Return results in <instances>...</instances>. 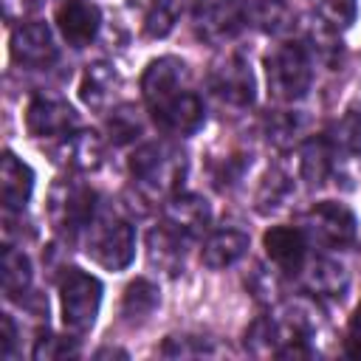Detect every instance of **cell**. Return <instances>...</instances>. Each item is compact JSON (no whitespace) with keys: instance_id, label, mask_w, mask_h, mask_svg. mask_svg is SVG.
Instances as JSON below:
<instances>
[{"instance_id":"1","label":"cell","mask_w":361,"mask_h":361,"mask_svg":"<svg viewBox=\"0 0 361 361\" xmlns=\"http://www.w3.org/2000/svg\"><path fill=\"white\" fill-rule=\"evenodd\" d=\"M130 172L138 186V192L149 200L155 197H172L183 172H186V158L169 147V144H144L130 155Z\"/></svg>"},{"instance_id":"2","label":"cell","mask_w":361,"mask_h":361,"mask_svg":"<svg viewBox=\"0 0 361 361\" xmlns=\"http://www.w3.org/2000/svg\"><path fill=\"white\" fill-rule=\"evenodd\" d=\"M265 79L268 93L276 102H296L307 93L313 68L307 48L302 42H282L265 56Z\"/></svg>"},{"instance_id":"3","label":"cell","mask_w":361,"mask_h":361,"mask_svg":"<svg viewBox=\"0 0 361 361\" xmlns=\"http://www.w3.org/2000/svg\"><path fill=\"white\" fill-rule=\"evenodd\" d=\"M85 251L93 262L107 271H121L133 262L135 254V231L127 220L116 217L113 212H102L87 226Z\"/></svg>"},{"instance_id":"4","label":"cell","mask_w":361,"mask_h":361,"mask_svg":"<svg viewBox=\"0 0 361 361\" xmlns=\"http://www.w3.org/2000/svg\"><path fill=\"white\" fill-rule=\"evenodd\" d=\"M59 302H62V324L73 336H82L96 322L102 305V282L79 268H65L59 279Z\"/></svg>"},{"instance_id":"5","label":"cell","mask_w":361,"mask_h":361,"mask_svg":"<svg viewBox=\"0 0 361 361\" xmlns=\"http://www.w3.org/2000/svg\"><path fill=\"white\" fill-rule=\"evenodd\" d=\"M48 217L56 231L73 237L79 228H87L96 217V192L73 178L56 180L48 195Z\"/></svg>"},{"instance_id":"6","label":"cell","mask_w":361,"mask_h":361,"mask_svg":"<svg viewBox=\"0 0 361 361\" xmlns=\"http://www.w3.org/2000/svg\"><path fill=\"white\" fill-rule=\"evenodd\" d=\"M299 228L310 243H319L324 248H344L355 240V214L344 203L322 200L302 214Z\"/></svg>"},{"instance_id":"7","label":"cell","mask_w":361,"mask_h":361,"mask_svg":"<svg viewBox=\"0 0 361 361\" xmlns=\"http://www.w3.org/2000/svg\"><path fill=\"white\" fill-rule=\"evenodd\" d=\"M212 93L231 104V107H248L254 102V73L251 65L240 54H226L212 65L209 73Z\"/></svg>"},{"instance_id":"8","label":"cell","mask_w":361,"mask_h":361,"mask_svg":"<svg viewBox=\"0 0 361 361\" xmlns=\"http://www.w3.org/2000/svg\"><path fill=\"white\" fill-rule=\"evenodd\" d=\"M149 113L164 130H169L175 135H189L203 124V104L189 90V85L175 90V93H169V96H164L161 102H155L149 107Z\"/></svg>"},{"instance_id":"9","label":"cell","mask_w":361,"mask_h":361,"mask_svg":"<svg viewBox=\"0 0 361 361\" xmlns=\"http://www.w3.org/2000/svg\"><path fill=\"white\" fill-rule=\"evenodd\" d=\"M11 59L25 68H48L56 59V45L45 23H23L11 34Z\"/></svg>"},{"instance_id":"10","label":"cell","mask_w":361,"mask_h":361,"mask_svg":"<svg viewBox=\"0 0 361 361\" xmlns=\"http://www.w3.org/2000/svg\"><path fill=\"white\" fill-rule=\"evenodd\" d=\"M25 127L34 138H65L76 127V113L62 99H34L25 113Z\"/></svg>"},{"instance_id":"11","label":"cell","mask_w":361,"mask_h":361,"mask_svg":"<svg viewBox=\"0 0 361 361\" xmlns=\"http://www.w3.org/2000/svg\"><path fill=\"white\" fill-rule=\"evenodd\" d=\"M265 254L282 274H299L307 254V237L299 226H271L262 237Z\"/></svg>"},{"instance_id":"12","label":"cell","mask_w":361,"mask_h":361,"mask_svg":"<svg viewBox=\"0 0 361 361\" xmlns=\"http://www.w3.org/2000/svg\"><path fill=\"white\" fill-rule=\"evenodd\" d=\"M99 23H102L99 6L90 0H65L56 8V25L68 39V45L73 48H85L96 37Z\"/></svg>"},{"instance_id":"13","label":"cell","mask_w":361,"mask_h":361,"mask_svg":"<svg viewBox=\"0 0 361 361\" xmlns=\"http://www.w3.org/2000/svg\"><path fill=\"white\" fill-rule=\"evenodd\" d=\"M56 164L73 169V172H87L96 169L104 158V141L99 138V133L93 130H76L68 133L65 138H59L56 149H54Z\"/></svg>"},{"instance_id":"14","label":"cell","mask_w":361,"mask_h":361,"mask_svg":"<svg viewBox=\"0 0 361 361\" xmlns=\"http://www.w3.org/2000/svg\"><path fill=\"white\" fill-rule=\"evenodd\" d=\"M186 240L180 231H175L172 226H158L147 234V259L152 268L164 271L166 276H175L183 268V257H186Z\"/></svg>"},{"instance_id":"15","label":"cell","mask_w":361,"mask_h":361,"mask_svg":"<svg viewBox=\"0 0 361 361\" xmlns=\"http://www.w3.org/2000/svg\"><path fill=\"white\" fill-rule=\"evenodd\" d=\"M212 220V209L203 197L197 195H172L164 209V223L180 231L183 237L200 234Z\"/></svg>"},{"instance_id":"16","label":"cell","mask_w":361,"mask_h":361,"mask_svg":"<svg viewBox=\"0 0 361 361\" xmlns=\"http://www.w3.org/2000/svg\"><path fill=\"white\" fill-rule=\"evenodd\" d=\"M34 189V172L28 164H23L14 152L3 155V169H0V195H3V206L8 212H20Z\"/></svg>"},{"instance_id":"17","label":"cell","mask_w":361,"mask_h":361,"mask_svg":"<svg viewBox=\"0 0 361 361\" xmlns=\"http://www.w3.org/2000/svg\"><path fill=\"white\" fill-rule=\"evenodd\" d=\"M248 251V234L240 228H217L206 237L203 248H200V259L206 268H228L234 265L243 254Z\"/></svg>"},{"instance_id":"18","label":"cell","mask_w":361,"mask_h":361,"mask_svg":"<svg viewBox=\"0 0 361 361\" xmlns=\"http://www.w3.org/2000/svg\"><path fill=\"white\" fill-rule=\"evenodd\" d=\"M305 285L313 296H330V299H341L350 288V274L344 265L333 262V259H316L307 268Z\"/></svg>"},{"instance_id":"19","label":"cell","mask_w":361,"mask_h":361,"mask_svg":"<svg viewBox=\"0 0 361 361\" xmlns=\"http://www.w3.org/2000/svg\"><path fill=\"white\" fill-rule=\"evenodd\" d=\"M299 172L310 186H322L330 175H333V164H336V149L330 147L327 138H313L302 147L299 152Z\"/></svg>"},{"instance_id":"20","label":"cell","mask_w":361,"mask_h":361,"mask_svg":"<svg viewBox=\"0 0 361 361\" xmlns=\"http://www.w3.org/2000/svg\"><path fill=\"white\" fill-rule=\"evenodd\" d=\"M116 85H118V76H116L113 65L96 62V65H90V68L85 71L82 85H79V96H82V102H85L87 107L102 110V107L113 99Z\"/></svg>"},{"instance_id":"21","label":"cell","mask_w":361,"mask_h":361,"mask_svg":"<svg viewBox=\"0 0 361 361\" xmlns=\"http://www.w3.org/2000/svg\"><path fill=\"white\" fill-rule=\"evenodd\" d=\"M243 20L262 31H282L290 20V8L285 0H240Z\"/></svg>"},{"instance_id":"22","label":"cell","mask_w":361,"mask_h":361,"mask_svg":"<svg viewBox=\"0 0 361 361\" xmlns=\"http://www.w3.org/2000/svg\"><path fill=\"white\" fill-rule=\"evenodd\" d=\"M158 307V288L149 279H135L127 285L121 299V316L127 322H144Z\"/></svg>"},{"instance_id":"23","label":"cell","mask_w":361,"mask_h":361,"mask_svg":"<svg viewBox=\"0 0 361 361\" xmlns=\"http://www.w3.org/2000/svg\"><path fill=\"white\" fill-rule=\"evenodd\" d=\"M237 17L223 6H203L197 14V34L209 42H226L237 34Z\"/></svg>"},{"instance_id":"24","label":"cell","mask_w":361,"mask_h":361,"mask_svg":"<svg viewBox=\"0 0 361 361\" xmlns=\"http://www.w3.org/2000/svg\"><path fill=\"white\" fill-rule=\"evenodd\" d=\"M290 195H293V180L285 175V172H279V169H271L265 178H262V183H259V189H257V212L259 214H271V212H279L288 200H290Z\"/></svg>"},{"instance_id":"25","label":"cell","mask_w":361,"mask_h":361,"mask_svg":"<svg viewBox=\"0 0 361 361\" xmlns=\"http://www.w3.org/2000/svg\"><path fill=\"white\" fill-rule=\"evenodd\" d=\"M0 279H3L6 296L8 299H17L28 288V282H31V262H28V257L23 251L6 245L3 262H0Z\"/></svg>"},{"instance_id":"26","label":"cell","mask_w":361,"mask_h":361,"mask_svg":"<svg viewBox=\"0 0 361 361\" xmlns=\"http://www.w3.org/2000/svg\"><path fill=\"white\" fill-rule=\"evenodd\" d=\"M144 130V121H141V113L133 107V104H121L110 113L107 118V133H110V141L113 144H127L133 138H138Z\"/></svg>"},{"instance_id":"27","label":"cell","mask_w":361,"mask_h":361,"mask_svg":"<svg viewBox=\"0 0 361 361\" xmlns=\"http://www.w3.org/2000/svg\"><path fill=\"white\" fill-rule=\"evenodd\" d=\"M313 6H316V14L322 17V23L333 31L347 28L358 11L355 0H313Z\"/></svg>"},{"instance_id":"28","label":"cell","mask_w":361,"mask_h":361,"mask_svg":"<svg viewBox=\"0 0 361 361\" xmlns=\"http://www.w3.org/2000/svg\"><path fill=\"white\" fill-rule=\"evenodd\" d=\"M245 166H248V155H245V152H226L220 161H214V164H212L214 183H217L220 189L234 186V183L243 178Z\"/></svg>"},{"instance_id":"29","label":"cell","mask_w":361,"mask_h":361,"mask_svg":"<svg viewBox=\"0 0 361 361\" xmlns=\"http://www.w3.org/2000/svg\"><path fill=\"white\" fill-rule=\"evenodd\" d=\"M212 344L200 336H169L161 347V355H175V358H192V355H212Z\"/></svg>"},{"instance_id":"30","label":"cell","mask_w":361,"mask_h":361,"mask_svg":"<svg viewBox=\"0 0 361 361\" xmlns=\"http://www.w3.org/2000/svg\"><path fill=\"white\" fill-rule=\"evenodd\" d=\"M175 17H178V11L169 3L155 0V6L144 17V34L147 37H166L172 31V25H175Z\"/></svg>"},{"instance_id":"31","label":"cell","mask_w":361,"mask_h":361,"mask_svg":"<svg viewBox=\"0 0 361 361\" xmlns=\"http://www.w3.org/2000/svg\"><path fill=\"white\" fill-rule=\"evenodd\" d=\"M265 130H268V138L276 144V147H288L293 141V135L302 130V121L293 116V113H274L268 121H265Z\"/></svg>"},{"instance_id":"32","label":"cell","mask_w":361,"mask_h":361,"mask_svg":"<svg viewBox=\"0 0 361 361\" xmlns=\"http://www.w3.org/2000/svg\"><path fill=\"white\" fill-rule=\"evenodd\" d=\"M245 285H248V290H251L259 302H274V299H276V293H279V282H276V276H274L271 271L259 268V265L248 274Z\"/></svg>"},{"instance_id":"33","label":"cell","mask_w":361,"mask_h":361,"mask_svg":"<svg viewBox=\"0 0 361 361\" xmlns=\"http://www.w3.org/2000/svg\"><path fill=\"white\" fill-rule=\"evenodd\" d=\"M68 355H79V350L73 347L71 338H62V336H42L37 338V347H34V358H68Z\"/></svg>"},{"instance_id":"34","label":"cell","mask_w":361,"mask_h":361,"mask_svg":"<svg viewBox=\"0 0 361 361\" xmlns=\"http://www.w3.org/2000/svg\"><path fill=\"white\" fill-rule=\"evenodd\" d=\"M344 353L353 358H361V302L355 305L350 322H347V333H344Z\"/></svg>"}]
</instances>
